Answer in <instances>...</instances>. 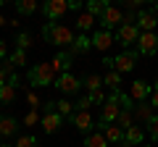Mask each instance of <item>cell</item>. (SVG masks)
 Returning <instances> with one entry per match:
<instances>
[{
  "instance_id": "1",
  "label": "cell",
  "mask_w": 158,
  "mask_h": 147,
  "mask_svg": "<svg viewBox=\"0 0 158 147\" xmlns=\"http://www.w3.org/2000/svg\"><path fill=\"white\" fill-rule=\"evenodd\" d=\"M42 37H45V42H50V45H58V47H71L74 40H77V34L71 32L69 26H63V24L58 21H48L45 26H42Z\"/></svg>"
},
{
  "instance_id": "2",
  "label": "cell",
  "mask_w": 158,
  "mask_h": 147,
  "mask_svg": "<svg viewBox=\"0 0 158 147\" xmlns=\"http://www.w3.org/2000/svg\"><path fill=\"white\" fill-rule=\"evenodd\" d=\"M27 81L32 87H56V81H58V74H56V68H53V63L50 61H45V63H34L32 68L27 71Z\"/></svg>"
},
{
  "instance_id": "3",
  "label": "cell",
  "mask_w": 158,
  "mask_h": 147,
  "mask_svg": "<svg viewBox=\"0 0 158 147\" xmlns=\"http://www.w3.org/2000/svg\"><path fill=\"white\" fill-rule=\"evenodd\" d=\"M121 110H124V105H121V92H111L108 100L103 102V108H100V121H98V124H103V126L116 124L118 116H121Z\"/></svg>"
},
{
  "instance_id": "4",
  "label": "cell",
  "mask_w": 158,
  "mask_h": 147,
  "mask_svg": "<svg viewBox=\"0 0 158 147\" xmlns=\"http://www.w3.org/2000/svg\"><path fill=\"white\" fill-rule=\"evenodd\" d=\"M82 6V3H69V0H45L42 3V13H45L48 21H58L61 16H66L69 11H77V8Z\"/></svg>"
},
{
  "instance_id": "5",
  "label": "cell",
  "mask_w": 158,
  "mask_h": 147,
  "mask_svg": "<svg viewBox=\"0 0 158 147\" xmlns=\"http://www.w3.org/2000/svg\"><path fill=\"white\" fill-rule=\"evenodd\" d=\"M140 29H137V24H121V26L116 29V42L121 47H129V45H137V40H140Z\"/></svg>"
},
{
  "instance_id": "6",
  "label": "cell",
  "mask_w": 158,
  "mask_h": 147,
  "mask_svg": "<svg viewBox=\"0 0 158 147\" xmlns=\"http://www.w3.org/2000/svg\"><path fill=\"white\" fill-rule=\"evenodd\" d=\"M137 55H140V53H135V50L118 53V55L113 58V71H118V74H132V68L137 66Z\"/></svg>"
},
{
  "instance_id": "7",
  "label": "cell",
  "mask_w": 158,
  "mask_h": 147,
  "mask_svg": "<svg viewBox=\"0 0 158 147\" xmlns=\"http://www.w3.org/2000/svg\"><path fill=\"white\" fill-rule=\"evenodd\" d=\"M100 21V26L106 29V32H111V29H118L121 24H124V13L118 11V8H113V6H108L106 11H103V16L98 18Z\"/></svg>"
},
{
  "instance_id": "8",
  "label": "cell",
  "mask_w": 158,
  "mask_h": 147,
  "mask_svg": "<svg viewBox=\"0 0 158 147\" xmlns=\"http://www.w3.org/2000/svg\"><path fill=\"white\" fill-rule=\"evenodd\" d=\"M137 53L140 55H156L158 53V34L156 32H142L137 40Z\"/></svg>"
},
{
  "instance_id": "9",
  "label": "cell",
  "mask_w": 158,
  "mask_h": 147,
  "mask_svg": "<svg viewBox=\"0 0 158 147\" xmlns=\"http://www.w3.org/2000/svg\"><path fill=\"white\" fill-rule=\"evenodd\" d=\"M82 84H85V81H79L71 71H69V74H61V76H58V81H56V87H58L66 97H69V95H77V92L82 89Z\"/></svg>"
},
{
  "instance_id": "10",
  "label": "cell",
  "mask_w": 158,
  "mask_h": 147,
  "mask_svg": "<svg viewBox=\"0 0 158 147\" xmlns=\"http://www.w3.org/2000/svg\"><path fill=\"white\" fill-rule=\"evenodd\" d=\"M71 124H74V129L85 131V134L95 131V118H92V113H90V110H77V113L71 116Z\"/></svg>"
},
{
  "instance_id": "11",
  "label": "cell",
  "mask_w": 158,
  "mask_h": 147,
  "mask_svg": "<svg viewBox=\"0 0 158 147\" xmlns=\"http://www.w3.org/2000/svg\"><path fill=\"white\" fill-rule=\"evenodd\" d=\"M95 129L103 131V137H106L108 145H121V142H124V129H121V126H116V124H108V126L98 124Z\"/></svg>"
},
{
  "instance_id": "12",
  "label": "cell",
  "mask_w": 158,
  "mask_h": 147,
  "mask_svg": "<svg viewBox=\"0 0 158 147\" xmlns=\"http://www.w3.org/2000/svg\"><path fill=\"white\" fill-rule=\"evenodd\" d=\"M42 131L45 134H56L58 129H61V124H63V116L58 113V110H45V116H42Z\"/></svg>"
},
{
  "instance_id": "13",
  "label": "cell",
  "mask_w": 158,
  "mask_h": 147,
  "mask_svg": "<svg viewBox=\"0 0 158 147\" xmlns=\"http://www.w3.org/2000/svg\"><path fill=\"white\" fill-rule=\"evenodd\" d=\"M150 95H153V84H148L145 79H137V81H132V89H129V97H132V100H137V102H145Z\"/></svg>"
},
{
  "instance_id": "14",
  "label": "cell",
  "mask_w": 158,
  "mask_h": 147,
  "mask_svg": "<svg viewBox=\"0 0 158 147\" xmlns=\"http://www.w3.org/2000/svg\"><path fill=\"white\" fill-rule=\"evenodd\" d=\"M113 40H116V37H113L111 32L98 29V32L92 34V47H95V50H100V53H108V50H111V45H113Z\"/></svg>"
},
{
  "instance_id": "15",
  "label": "cell",
  "mask_w": 158,
  "mask_h": 147,
  "mask_svg": "<svg viewBox=\"0 0 158 147\" xmlns=\"http://www.w3.org/2000/svg\"><path fill=\"white\" fill-rule=\"evenodd\" d=\"M156 26H158L156 11H140L137 13V29L140 32H156Z\"/></svg>"
},
{
  "instance_id": "16",
  "label": "cell",
  "mask_w": 158,
  "mask_h": 147,
  "mask_svg": "<svg viewBox=\"0 0 158 147\" xmlns=\"http://www.w3.org/2000/svg\"><path fill=\"white\" fill-rule=\"evenodd\" d=\"M71 58H74V53H71V50H61V53H58V55L50 61L58 76H61V74H69V68H71Z\"/></svg>"
},
{
  "instance_id": "17",
  "label": "cell",
  "mask_w": 158,
  "mask_h": 147,
  "mask_svg": "<svg viewBox=\"0 0 158 147\" xmlns=\"http://www.w3.org/2000/svg\"><path fill=\"white\" fill-rule=\"evenodd\" d=\"M142 139H145V131L140 129V126H129V129L124 131V142L121 145H127V147H132V145H142Z\"/></svg>"
},
{
  "instance_id": "18",
  "label": "cell",
  "mask_w": 158,
  "mask_h": 147,
  "mask_svg": "<svg viewBox=\"0 0 158 147\" xmlns=\"http://www.w3.org/2000/svg\"><path fill=\"white\" fill-rule=\"evenodd\" d=\"M19 131V121L11 118V116H3L0 118V139H8V137H13Z\"/></svg>"
},
{
  "instance_id": "19",
  "label": "cell",
  "mask_w": 158,
  "mask_h": 147,
  "mask_svg": "<svg viewBox=\"0 0 158 147\" xmlns=\"http://www.w3.org/2000/svg\"><path fill=\"white\" fill-rule=\"evenodd\" d=\"M16 87H19V76L13 74V79L8 81V84L0 87V102H13V97H16Z\"/></svg>"
},
{
  "instance_id": "20",
  "label": "cell",
  "mask_w": 158,
  "mask_h": 147,
  "mask_svg": "<svg viewBox=\"0 0 158 147\" xmlns=\"http://www.w3.org/2000/svg\"><path fill=\"white\" fill-rule=\"evenodd\" d=\"M71 53H90L92 50V37H87V34H77V40H74V45L69 47Z\"/></svg>"
},
{
  "instance_id": "21",
  "label": "cell",
  "mask_w": 158,
  "mask_h": 147,
  "mask_svg": "<svg viewBox=\"0 0 158 147\" xmlns=\"http://www.w3.org/2000/svg\"><path fill=\"white\" fill-rule=\"evenodd\" d=\"M132 113H135L137 121H145V124L153 118V116H156V113H153V105H150V102H140V105H135V110H132Z\"/></svg>"
},
{
  "instance_id": "22",
  "label": "cell",
  "mask_w": 158,
  "mask_h": 147,
  "mask_svg": "<svg viewBox=\"0 0 158 147\" xmlns=\"http://www.w3.org/2000/svg\"><path fill=\"white\" fill-rule=\"evenodd\" d=\"M85 147H111V145H108V142H106V137H103V131H90V134H87L85 137Z\"/></svg>"
},
{
  "instance_id": "23",
  "label": "cell",
  "mask_w": 158,
  "mask_h": 147,
  "mask_svg": "<svg viewBox=\"0 0 158 147\" xmlns=\"http://www.w3.org/2000/svg\"><path fill=\"white\" fill-rule=\"evenodd\" d=\"M106 8H108V3H103V0H90V3H85V13H92L95 18H100Z\"/></svg>"
},
{
  "instance_id": "24",
  "label": "cell",
  "mask_w": 158,
  "mask_h": 147,
  "mask_svg": "<svg viewBox=\"0 0 158 147\" xmlns=\"http://www.w3.org/2000/svg\"><path fill=\"white\" fill-rule=\"evenodd\" d=\"M56 110L63 116V118H71V116L77 113V105L69 102V97H66V100H58V102H56Z\"/></svg>"
},
{
  "instance_id": "25",
  "label": "cell",
  "mask_w": 158,
  "mask_h": 147,
  "mask_svg": "<svg viewBox=\"0 0 158 147\" xmlns=\"http://www.w3.org/2000/svg\"><path fill=\"white\" fill-rule=\"evenodd\" d=\"M37 8H40L37 0H19V3H16V11L21 13V16H32Z\"/></svg>"
},
{
  "instance_id": "26",
  "label": "cell",
  "mask_w": 158,
  "mask_h": 147,
  "mask_svg": "<svg viewBox=\"0 0 158 147\" xmlns=\"http://www.w3.org/2000/svg\"><path fill=\"white\" fill-rule=\"evenodd\" d=\"M95 21H98V18L92 16V13H82V16L77 18V29H79V32H90V29L95 26Z\"/></svg>"
},
{
  "instance_id": "27",
  "label": "cell",
  "mask_w": 158,
  "mask_h": 147,
  "mask_svg": "<svg viewBox=\"0 0 158 147\" xmlns=\"http://www.w3.org/2000/svg\"><path fill=\"white\" fill-rule=\"evenodd\" d=\"M103 84H108L113 92H118V87H121V74L118 71H108L106 76H103Z\"/></svg>"
},
{
  "instance_id": "28",
  "label": "cell",
  "mask_w": 158,
  "mask_h": 147,
  "mask_svg": "<svg viewBox=\"0 0 158 147\" xmlns=\"http://www.w3.org/2000/svg\"><path fill=\"white\" fill-rule=\"evenodd\" d=\"M29 47H32V34H29V32H19V34H16V50H24V53H27Z\"/></svg>"
},
{
  "instance_id": "29",
  "label": "cell",
  "mask_w": 158,
  "mask_h": 147,
  "mask_svg": "<svg viewBox=\"0 0 158 147\" xmlns=\"http://www.w3.org/2000/svg\"><path fill=\"white\" fill-rule=\"evenodd\" d=\"M8 63H11L13 68H19V66H27V53H24V50H13L11 55H8Z\"/></svg>"
},
{
  "instance_id": "30",
  "label": "cell",
  "mask_w": 158,
  "mask_h": 147,
  "mask_svg": "<svg viewBox=\"0 0 158 147\" xmlns=\"http://www.w3.org/2000/svg\"><path fill=\"white\" fill-rule=\"evenodd\" d=\"M145 131H148V137H150V145L158 142V116H153V118L145 124Z\"/></svg>"
},
{
  "instance_id": "31",
  "label": "cell",
  "mask_w": 158,
  "mask_h": 147,
  "mask_svg": "<svg viewBox=\"0 0 158 147\" xmlns=\"http://www.w3.org/2000/svg\"><path fill=\"white\" fill-rule=\"evenodd\" d=\"M85 87H87L90 92H98V89L103 87V76H98V74H90V76L85 79Z\"/></svg>"
},
{
  "instance_id": "32",
  "label": "cell",
  "mask_w": 158,
  "mask_h": 147,
  "mask_svg": "<svg viewBox=\"0 0 158 147\" xmlns=\"http://www.w3.org/2000/svg\"><path fill=\"white\" fill-rule=\"evenodd\" d=\"M16 147H37V137H32V134H21L16 139Z\"/></svg>"
},
{
  "instance_id": "33",
  "label": "cell",
  "mask_w": 158,
  "mask_h": 147,
  "mask_svg": "<svg viewBox=\"0 0 158 147\" xmlns=\"http://www.w3.org/2000/svg\"><path fill=\"white\" fill-rule=\"evenodd\" d=\"M27 102H29V110H40V97H37V92H27Z\"/></svg>"
},
{
  "instance_id": "34",
  "label": "cell",
  "mask_w": 158,
  "mask_h": 147,
  "mask_svg": "<svg viewBox=\"0 0 158 147\" xmlns=\"http://www.w3.org/2000/svg\"><path fill=\"white\" fill-rule=\"evenodd\" d=\"M90 100H92V105H103L108 97H106V92H103V89H98V92H90Z\"/></svg>"
},
{
  "instance_id": "35",
  "label": "cell",
  "mask_w": 158,
  "mask_h": 147,
  "mask_svg": "<svg viewBox=\"0 0 158 147\" xmlns=\"http://www.w3.org/2000/svg\"><path fill=\"white\" fill-rule=\"evenodd\" d=\"M37 121H42V118H40V113H37V110H29V113L24 116V126H34Z\"/></svg>"
},
{
  "instance_id": "36",
  "label": "cell",
  "mask_w": 158,
  "mask_h": 147,
  "mask_svg": "<svg viewBox=\"0 0 158 147\" xmlns=\"http://www.w3.org/2000/svg\"><path fill=\"white\" fill-rule=\"evenodd\" d=\"M90 108H92V100H90V95H87V97H82V100L77 102V110H90Z\"/></svg>"
},
{
  "instance_id": "37",
  "label": "cell",
  "mask_w": 158,
  "mask_h": 147,
  "mask_svg": "<svg viewBox=\"0 0 158 147\" xmlns=\"http://www.w3.org/2000/svg\"><path fill=\"white\" fill-rule=\"evenodd\" d=\"M150 105H153V110H158V81L153 84V95H150Z\"/></svg>"
},
{
  "instance_id": "38",
  "label": "cell",
  "mask_w": 158,
  "mask_h": 147,
  "mask_svg": "<svg viewBox=\"0 0 158 147\" xmlns=\"http://www.w3.org/2000/svg\"><path fill=\"white\" fill-rule=\"evenodd\" d=\"M8 55H11V53H8V45H6V40H0V58H3V61H8Z\"/></svg>"
},
{
  "instance_id": "39",
  "label": "cell",
  "mask_w": 158,
  "mask_h": 147,
  "mask_svg": "<svg viewBox=\"0 0 158 147\" xmlns=\"http://www.w3.org/2000/svg\"><path fill=\"white\" fill-rule=\"evenodd\" d=\"M127 8H129V11L135 8V11H137V8H140V0H127Z\"/></svg>"
},
{
  "instance_id": "40",
  "label": "cell",
  "mask_w": 158,
  "mask_h": 147,
  "mask_svg": "<svg viewBox=\"0 0 158 147\" xmlns=\"http://www.w3.org/2000/svg\"><path fill=\"white\" fill-rule=\"evenodd\" d=\"M6 24H11V21H6V16H0V26H6Z\"/></svg>"
},
{
  "instance_id": "41",
  "label": "cell",
  "mask_w": 158,
  "mask_h": 147,
  "mask_svg": "<svg viewBox=\"0 0 158 147\" xmlns=\"http://www.w3.org/2000/svg\"><path fill=\"white\" fill-rule=\"evenodd\" d=\"M142 147H153V145H142Z\"/></svg>"
},
{
  "instance_id": "42",
  "label": "cell",
  "mask_w": 158,
  "mask_h": 147,
  "mask_svg": "<svg viewBox=\"0 0 158 147\" xmlns=\"http://www.w3.org/2000/svg\"><path fill=\"white\" fill-rule=\"evenodd\" d=\"M0 147H8V145H0Z\"/></svg>"
}]
</instances>
